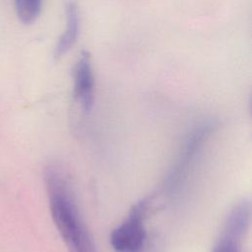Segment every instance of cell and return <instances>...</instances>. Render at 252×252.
Instances as JSON below:
<instances>
[{
	"mask_svg": "<svg viewBox=\"0 0 252 252\" xmlns=\"http://www.w3.org/2000/svg\"><path fill=\"white\" fill-rule=\"evenodd\" d=\"M44 181L53 221L69 252H96L65 173L56 165H48Z\"/></svg>",
	"mask_w": 252,
	"mask_h": 252,
	"instance_id": "obj_1",
	"label": "cell"
},
{
	"mask_svg": "<svg viewBox=\"0 0 252 252\" xmlns=\"http://www.w3.org/2000/svg\"><path fill=\"white\" fill-rule=\"evenodd\" d=\"M213 130L214 125L210 122L202 123L192 129L166 178L165 188L169 194H177L184 186Z\"/></svg>",
	"mask_w": 252,
	"mask_h": 252,
	"instance_id": "obj_2",
	"label": "cell"
},
{
	"mask_svg": "<svg viewBox=\"0 0 252 252\" xmlns=\"http://www.w3.org/2000/svg\"><path fill=\"white\" fill-rule=\"evenodd\" d=\"M149 200L143 199L130 210L125 220L112 230L110 243L116 252H142L147 239L145 220Z\"/></svg>",
	"mask_w": 252,
	"mask_h": 252,
	"instance_id": "obj_3",
	"label": "cell"
},
{
	"mask_svg": "<svg viewBox=\"0 0 252 252\" xmlns=\"http://www.w3.org/2000/svg\"><path fill=\"white\" fill-rule=\"evenodd\" d=\"M74 97L84 111L89 112L94 101V78L91 54L82 50L74 69Z\"/></svg>",
	"mask_w": 252,
	"mask_h": 252,
	"instance_id": "obj_4",
	"label": "cell"
},
{
	"mask_svg": "<svg viewBox=\"0 0 252 252\" xmlns=\"http://www.w3.org/2000/svg\"><path fill=\"white\" fill-rule=\"evenodd\" d=\"M80 31V14L78 6L74 2H69L66 7V29L59 37L55 46L54 56L60 58L64 56L75 45Z\"/></svg>",
	"mask_w": 252,
	"mask_h": 252,
	"instance_id": "obj_5",
	"label": "cell"
},
{
	"mask_svg": "<svg viewBox=\"0 0 252 252\" xmlns=\"http://www.w3.org/2000/svg\"><path fill=\"white\" fill-rule=\"evenodd\" d=\"M42 0H15V9L20 21L26 25L32 24L39 16Z\"/></svg>",
	"mask_w": 252,
	"mask_h": 252,
	"instance_id": "obj_6",
	"label": "cell"
},
{
	"mask_svg": "<svg viewBox=\"0 0 252 252\" xmlns=\"http://www.w3.org/2000/svg\"><path fill=\"white\" fill-rule=\"evenodd\" d=\"M245 235L236 231L222 229V233L212 252H242L241 244Z\"/></svg>",
	"mask_w": 252,
	"mask_h": 252,
	"instance_id": "obj_7",
	"label": "cell"
}]
</instances>
